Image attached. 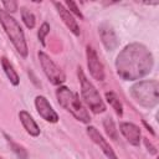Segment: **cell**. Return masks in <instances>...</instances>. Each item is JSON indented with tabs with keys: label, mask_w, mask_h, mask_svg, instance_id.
<instances>
[{
	"label": "cell",
	"mask_w": 159,
	"mask_h": 159,
	"mask_svg": "<svg viewBox=\"0 0 159 159\" xmlns=\"http://www.w3.org/2000/svg\"><path fill=\"white\" fill-rule=\"evenodd\" d=\"M153 65L152 52L138 42L127 45L118 53L116 60L117 73L124 81L140 80L152 71Z\"/></svg>",
	"instance_id": "cell-1"
},
{
	"label": "cell",
	"mask_w": 159,
	"mask_h": 159,
	"mask_svg": "<svg viewBox=\"0 0 159 159\" xmlns=\"http://www.w3.org/2000/svg\"><path fill=\"white\" fill-rule=\"evenodd\" d=\"M56 98L61 107H63L67 112H70L77 120L82 123H89L91 117L82 102L80 101V97L77 93L72 92L66 86H60L56 89Z\"/></svg>",
	"instance_id": "cell-2"
},
{
	"label": "cell",
	"mask_w": 159,
	"mask_h": 159,
	"mask_svg": "<svg viewBox=\"0 0 159 159\" xmlns=\"http://www.w3.org/2000/svg\"><path fill=\"white\" fill-rule=\"evenodd\" d=\"M0 24L4 27L6 35L9 36L10 41L14 45V47L16 48V51L20 53L21 57L26 58L29 55L27 43L25 40L24 31H22L20 24L17 22V20H15V17H12L5 10H0Z\"/></svg>",
	"instance_id": "cell-3"
},
{
	"label": "cell",
	"mask_w": 159,
	"mask_h": 159,
	"mask_svg": "<svg viewBox=\"0 0 159 159\" xmlns=\"http://www.w3.org/2000/svg\"><path fill=\"white\" fill-rule=\"evenodd\" d=\"M130 96L138 104L145 108H153L159 102V83L154 80L140 81L132 86Z\"/></svg>",
	"instance_id": "cell-4"
},
{
	"label": "cell",
	"mask_w": 159,
	"mask_h": 159,
	"mask_svg": "<svg viewBox=\"0 0 159 159\" xmlns=\"http://www.w3.org/2000/svg\"><path fill=\"white\" fill-rule=\"evenodd\" d=\"M77 75H78L80 84H81V93H82V97H83L84 102L87 103V106L91 108V111L93 113L104 112L106 111V104H104L103 99L101 98L99 92L92 84V82L86 77V75L83 73L81 67L77 68Z\"/></svg>",
	"instance_id": "cell-5"
},
{
	"label": "cell",
	"mask_w": 159,
	"mask_h": 159,
	"mask_svg": "<svg viewBox=\"0 0 159 159\" xmlns=\"http://www.w3.org/2000/svg\"><path fill=\"white\" fill-rule=\"evenodd\" d=\"M39 56V60H40V65L46 75V77L48 78V81L52 83V84H61L66 81V76L63 73V71L53 62V60L47 55L43 51H40L37 53Z\"/></svg>",
	"instance_id": "cell-6"
},
{
	"label": "cell",
	"mask_w": 159,
	"mask_h": 159,
	"mask_svg": "<svg viewBox=\"0 0 159 159\" xmlns=\"http://www.w3.org/2000/svg\"><path fill=\"white\" fill-rule=\"evenodd\" d=\"M86 56H87V67H88L91 76L97 81H103L104 80V67H103L102 62L99 61L96 50L91 45H87V47H86Z\"/></svg>",
	"instance_id": "cell-7"
},
{
	"label": "cell",
	"mask_w": 159,
	"mask_h": 159,
	"mask_svg": "<svg viewBox=\"0 0 159 159\" xmlns=\"http://www.w3.org/2000/svg\"><path fill=\"white\" fill-rule=\"evenodd\" d=\"M35 108H36L39 116L42 119H45L46 122H50V123H57L58 122V119H60L58 114L52 108V106L50 104V102L47 101V98L45 96H36Z\"/></svg>",
	"instance_id": "cell-8"
},
{
	"label": "cell",
	"mask_w": 159,
	"mask_h": 159,
	"mask_svg": "<svg viewBox=\"0 0 159 159\" xmlns=\"http://www.w3.org/2000/svg\"><path fill=\"white\" fill-rule=\"evenodd\" d=\"M86 132H87V135L92 139V142L99 147V149L103 152V154H104L108 159H117V155H116V153L113 152L112 147H111L109 143L103 138V135L97 130L96 127L89 125V127H87Z\"/></svg>",
	"instance_id": "cell-9"
},
{
	"label": "cell",
	"mask_w": 159,
	"mask_h": 159,
	"mask_svg": "<svg viewBox=\"0 0 159 159\" xmlns=\"http://www.w3.org/2000/svg\"><path fill=\"white\" fill-rule=\"evenodd\" d=\"M98 32H99V37L102 40L103 46L106 47V50L108 51H113L117 46H118V39L117 35L114 32V30L112 29L111 25L108 24H102L98 27Z\"/></svg>",
	"instance_id": "cell-10"
},
{
	"label": "cell",
	"mask_w": 159,
	"mask_h": 159,
	"mask_svg": "<svg viewBox=\"0 0 159 159\" xmlns=\"http://www.w3.org/2000/svg\"><path fill=\"white\" fill-rule=\"evenodd\" d=\"M119 130L129 144L138 147L140 144V128L130 122H122L119 124Z\"/></svg>",
	"instance_id": "cell-11"
},
{
	"label": "cell",
	"mask_w": 159,
	"mask_h": 159,
	"mask_svg": "<svg viewBox=\"0 0 159 159\" xmlns=\"http://www.w3.org/2000/svg\"><path fill=\"white\" fill-rule=\"evenodd\" d=\"M56 10H57V14L60 15V17L62 19V21L65 22V25L70 29V31L75 35V36H80L81 34V30H80V26L77 24V21L75 20L73 15L61 4V2H53Z\"/></svg>",
	"instance_id": "cell-12"
},
{
	"label": "cell",
	"mask_w": 159,
	"mask_h": 159,
	"mask_svg": "<svg viewBox=\"0 0 159 159\" xmlns=\"http://www.w3.org/2000/svg\"><path fill=\"white\" fill-rule=\"evenodd\" d=\"M19 118H20V122H21L22 127L27 132V134H30L31 137H39L40 135V127L37 125V123L35 122V119L31 117V114L29 112L20 111L19 112Z\"/></svg>",
	"instance_id": "cell-13"
},
{
	"label": "cell",
	"mask_w": 159,
	"mask_h": 159,
	"mask_svg": "<svg viewBox=\"0 0 159 159\" xmlns=\"http://www.w3.org/2000/svg\"><path fill=\"white\" fill-rule=\"evenodd\" d=\"M1 67L6 75V77L9 78L10 83L12 86H19L20 83V77L17 75V72L14 70V66L11 65V62L6 58V57H1Z\"/></svg>",
	"instance_id": "cell-14"
},
{
	"label": "cell",
	"mask_w": 159,
	"mask_h": 159,
	"mask_svg": "<svg viewBox=\"0 0 159 159\" xmlns=\"http://www.w3.org/2000/svg\"><path fill=\"white\" fill-rule=\"evenodd\" d=\"M104 96H106V99H107V102L109 103V106L114 109V112H116L119 117H122V116H123V106H122V103H120L118 96H117L114 92H112V91L106 92Z\"/></svg>",
	"instance_id": "cell-15"
},
{
	"label": "cell",
	"mask_w": 159,
	"mask_h": 159,
	"mask_svg": "<svg viewBox=\"0 0 159 159\" xmlns=\"http://www.w3.org/2000/svg\"><path fill=\"white\" fill-rule=\"evenodd\" d=\"M103 128H104L107 135H108L111 139H113V140H117V139H118V130H117L116 124H114V122H113L112 118L108 117V118H106V119L103 120Z\"/></svg>",
	"instance_id": "cell-16"
},
{
	"label": "cell",
	"mask_w": 159,
	"mask_h": 159,
	"mask_svg": "<svg viewBox=\"0 0 159 159\" xmlns=\"http://www.w3.org/2000/svg\"><path fill=\"white\" fill-rule=\"evenodd\" d=\"M21 19H22V21H24V24L27 29H34L35 27V24H36L35 15L30 10H27L26 7L21 9Z\"/></svg>",
	"instance_id": "cell-17"
},
{
	"label": "cell",
	"mask_w": 159,
	"mask_h": 159,
	"mask_svg": "<svg viewBox=\"0 0 159 159\" xmlns=\"http://www.w3.org/2000/svg\"><path fill=\"white\" fill-rule=\"evenodd\" d=\"M6 139H7L9 144L11 145V149L14 150V153H15L20 159H27V152H26V149H25L24 147H21V145H19L17 143L12 142L11 138H9V137H6Z\"/></svg>",
	"instance_id": "cell-18"
},
{
	"label": "cell",
	"mask_w": 159,
	"mask_h": 159,
	"mask_svg": "<svg viewBox=\"0 0 159 159\" xmlns=\"http://www.w3.org/2000/svg\"><path fill=\"white\" fill-rule=\"evenodd\" d=\"M50 32V25H48V22H42V25L40 26V29H39V32H37V37H39V41L41 42V45L42 46H46V42H45V37H46V35Z\"/></svg>",
	"instance_id": "cell-19"
},
{
	"label": "cell",
	"mask_w": 159,
	"mask_h": 159,
	"mask_svg": "<svg viewBox=\"0 0 159 159\" xmlns=\"http://www.w3.org/2000/svg\"><path fill=\"white\" fill-rule=\"evenodd\" d=\"M66 5H67V7L70 9L68 11H70L71 14H75L76 16L83 19V15H82V12L80 11V9L77 7V4H76L75 1H66Z\"/></svg>",
	"instance_id": "cell-20"
},
{
	"label": "cell",
	"mask_w": 159,
	"mask_h": 159,
	"mask_svg": "<svg viewBox=\"0 0 159 159\" xmlns=\"http://www.w3.org/2000/svg\"><path fill=\"white\" fill-rule=\"evenodd\" d=\"M2 6L4 10L9 14V12H15L17 10V2L16 1H2Z\"/></svg>",
	"instance_id": "cell-21"
},
{
	"label": "cell",
	"mask_w": 159,
	"mask_h": 159,
	"mask_svg": "<svg viewBox=\"0 0 159 159\" xmlns=\"http://www.w3.org/2000/svg\"><path fill=\"white\" fill-rule=\"evenodd\" d=\"M0 159H2V158H0Z\"/></svg>",
	"instance_id": "cell-22"
}]
</instances>
